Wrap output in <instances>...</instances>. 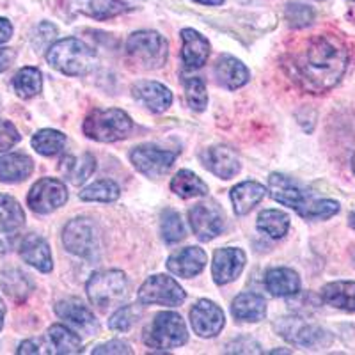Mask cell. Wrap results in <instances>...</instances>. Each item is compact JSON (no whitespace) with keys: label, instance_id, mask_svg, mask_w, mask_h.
Listing matches in <instances>:
<instances>
[{"label":"cell","instance_id":"cell-5","mask_svg":"<svg viewBox=\"0 0 355 355\" xmlns=\"http://www.w3.org/2000/svg\"><path fill=\"white\" fill-rule=\"evenodd\" d=\"M167 41L155 31H139L126 41V53L142 69H158L167 61Z\"/></svg>","mask_w":355,"mask_h":355},{"label":"cell","instance_id":"cell-11","mask_svg":"<svg viewBox=\"0 0 355 355\" xmlns=\"http://www.w3.org/2000/svg\"><path fill=\"white\" fill-rule=\"evenodd\" d=\"M66 201H68L66 185L55 178H43L34 183L27 198V205L31 206V210L41 215L52 214L53 210L64 206Z\"/></svg>","mask_w":355,"mask_h":355},{"label":"cell","instance_id":"cell-32","mask_svg":"<svg viewBox=\"0 0 355 355\" xmlns=\"http://www.w3.org/2000/svg\"><path fill=\"white\" fill-rule=\"evenodd\" d=\"M258 230L261 233L268 234L270 239L279 240L290 230V217L284 211L279 210H263L258 215Z\"/></svg>","mask_w":355,"mask_h":355},{"label":"cell","instance_id":"cell-47","mask_svg":"<svg viewBox=\"0 0 355 355\" xmlns=\"http://www.w3.org/2000/svg\"><path fill=\"white\" fill-rule=\"evenodd\" d=\"M12 25L6 18H0V44L11 40Z\"/></svg>","mask_w":355,"mask_h":355},{"label":"cell","instance_id":"cell-34","mask_svg":"<svg viewBox=\"0 0 355 355\" xmlns=\"http://www.w3.org/2000/svg\"><path fill=\"white\" fill-rule=\"evenodd\" d=\"M121 196V189L116 182L109 180V178H103V180H98V182L91 183L89 187H85L84 190H80L78 198L82 201H98V202H112L116 199H119Z\"/></svg>","mask_w":355,"mask_h":355},{"label":"cell","instance_id":"cell-45","mask_svg":"<svg viewBox=\"0 0 355 355\" xmlns=\"http://www.w3.org/2000/svg\"><path fill=\"white\" fill-rule=\"evenodd\" d=\"M101 354H132L130 347L119 339H114L105 345H100L93 350V355H101Z\"/></svg>","mask_w":355,"mask_h":355},{"label":"cell","instance_id":"cell-9","mask_svg":"<svg viewBox=\"0 0 355 355\" xmlns=\"http://www.w3.org/2000/svg\"><path fill=\"white\" fill-rule=\"evenodd\" d=\"M185 290L169 275L158 274L146 279V283L139 290V302L144 306L176 307L185 302Z\"/></svg>","mask_w":355,"mask_h":355},{"label":"cell","instance_id":"cell-48","mask_svg":"<svg viewBox=\"0 0 355 355\" xmlns=\"http://www.w3.org/2000/svg\"><path fill=\"white\" fill-rule=\"evenodd\" d=\"M40 343L37 341H24L18 348V354H41Z\"/></svg>","mask_w":355,"mask_h":355},{"label":"cell","instance_id":"cell-50","mask_svg":"<svg viewBox=\"0 0 355 355\" xmlns=\"http://www.w3.org/2000/svg\"><path fill=\"white\" fill-rule=\"evenodd\" d=\"M4 316H6V306L4 302H2V299H0V331H2V327H4Z\"/></svg>","mask_w":355,"mask_h":355},{"label":"cell","instance_id":"cell-54","mask_svg":"<svg viewBox=\"0 0 355 355\" xmlns=\"http://www.w3.org/2000/svg\"><path fill=\"white\" fill-rule=\"evenodd\" d=\"M354 2H355V0H354Z\"/></svg>","mask_w":355,"mask_h":355},{"label":"cell","instance_id":"cell-4","mask_svg":"<svg viewBox=\"0 0 355 355\" xmlns=\"http://www.w3.org/2000/svg\"><path fill=\"white\" fill-rule=\"evenodd\" d=\"M142 339L146 347L153 350H171L185 345L189 341V332L182 316L173 311H164L144 329Z\"/></svg>","mask_w":355,"mask_h":355},{"label":"cell","instance_id":"cell-17","mask_svg":"<svg viewBox=\"0 0 355 355\" xmlns=\"http://www.w3.org/2000/svg\"><path fill=\"white\" fill-rule=\"evenodd\" d=\"M208 256L201 247H185V249L178 250L167 259V268L174 275L183 279H190L194 275H199L205 270Z\"/></svg>","mask_w":355,"mask_h":355},{"label":"cell","instance_id":"cell-8","mask_svg":"<svg viewBox=\"0 0 355 355\" xmlns=\"http://www.w3.org/2000/svg\"><path fill=\"white\" fill-rule=\"evenodd\" d=\"M275 329L286 341L297 345V347L318 350V348H325L332 343V336L325 329L302 318H297V316L281 318L275 323Z\"/></svg>","mask_w":355,"mask_h":355},{"label":"cell","instance_id":"cell-51","mask_svg":"<svg viewBox=\"0 0 355 355\" xmlns=\"http://www.w3.org/2000/svg\"><path fill=\"white\" fill-rule=\"evenodd\" d=\"M348 224H350L352 230H355V214H352L350 217H348Z\"/></svg>","mask_w":355,"mask_h":355},{"label":"cell","instance_id":"cell-20","mask_svg":"<svg viewBox=\"0 0 355 355\" xmlns=\"http://www.w3.org/2000/svg\"><path fill=\"white\" fill-rule=\"evenodd\" d=\"M182 59L187 68H201L210 57V43L194 28L182 31Z\"/></svg>","mask_w":355,"mask_h":355},{"label":"cell","instance_id":"cell-27","mask_svg":"<svg viewBox=\"0 0 355 355\" xmlns=\"http://www.w3.org/2000/svg\"><path fill=\"white\" fill-rule=\"evenodd\" d=\"M59 169L71 185H82V183L87 182L96 169V158L91 153H84L80 157L69 155V157L62 158Z\"/></svg>","mask_w":355,"mask_h":355},{"label":"cell","instance_id":"cell-2","mask_svg":"<svg viewBox=\"0 0 355 355\" xmlns=\"http://www.w3.org/2000/svg\"><path fill=\"white\" fill-rule=\"evenodd\" d=\"M46 61L62 75L80 77L93 71L96 66V53L84 41L77 37H66V40L50 44Z\"/></svg>","mask_w":355,"mask_h":355},{"label":"cell","instance_id":"cell-26","mask_svg":"<svg viewBox=\"0 0 355 355\" xmlns=\"http://www.w3.org/2000/svg\"><path fill=\"white\" fill-rule=\"evenodd\" d=\"M265 286L274 297H291L300 291V277L291 268H272L265 275Z\"/></svg>","mask_w":355,"mask_h":355},{"label":"cell","instance_id":"cell-24","mask_svg":"<svg viewBox=\"0 0 355 355\" xmlns=\"http://www.w3.org/2000/svg\"><path fill=\"white\" fill-rule=\"evenodd\" d=\"M266 192L265 185L258 182H243L231 190V201H233L234 214L247 215L256 205L265 199Z\"/></svg>","mask_w":355,"mask_h":355},{"label":"cell","instance_id":"cell-28","mask_svg":"<svg viewBox=\"0 0 355 355\" xmlns=\"http://www.w3.org/2000/svg\"><path fill=\"white\" fill-rule=\"evenodd\" d=\"M231 313L234 318L242 322H259L266 315V302L259 295L247 291V293H240L233 300Z\"/></svg>","mask_w":355,"mask_h":355},{"label":"cell","instance_id":"cell-38","mask_svg":"<svg viewBox=\"0 0 355 355\" xmlns=\"http://www.w3.org/2000/svg\"><path fill=\"white\" fill-rule=\"evenodd\" d=\"M160 233L166 243H178L185 239V226L178 211L169 210V208L162 211Z\"/></svg>","mask_w":355,"mask_h":355},{"label":"cell","instance_id":"cell-49","mask_svg":"<svg viewBox=\"0 0 355 355\" xmlns=\"http://www.w3.org/2000/svg\"><path fill=\"white\" fill-rule=\"evenodd\" d=\"M194 2H198V4H202V6H220L224 0H194Z\"/></svg>","mask_w":355,"mask_h":355},{"label":"cell","instance_id":"cell-33","mask_svg":"<svg viewBox=\"0 0 355 355\" xmlns=\"http://www.w3.org/2000/svg\"><path fill=\"white\" fill-rule=\"evenodd\" d=\"M25 224V214L20 202L11 196L0 194V227L8 233L18 231Z\"/></svg>","mask_w":355,"mask_h":355},{"label":"cell","instance_id":"cell-19","mask_svg":"<svg viewBox=\"0 0 355 355\" xmlns=\"http://www.w3.org/2000/svg\"><path fill=\"white\" fill-rule=\"evenodd\" d=\"M133 98L151 112H166L173 103V93L160 82L141 80L132 87Z\"/></svg>","mask_w":355,"mask_h":355},{"label":"cell","instance_id":"cell-31","mask_svg":"<svg viewBox=\"0 0 355 355\" xmlns=\"http://www.w3.org/2000/svg\"><path fill=\"white\" fill-rule=\"evenodd\" d=\"M171 190H173L176 196H180V198L189 199V198H199V196L208 194V185L202 182L198 174H194L189 169H183L173 178V182H171Z\"/></svg>","mask_w":355,"mask_h":355},{"label":"cell","instance_id":"cell-43","mask_svg":"<svg viewBox=\"0 0 355 355\" xmlns=\"http://www.w3.org/2000/svg\"><path fill=\"white\" fill-rule=\"evenodd\" d=\"M20 142V133L11 121L0 119V151L11 150Z\"/></svg>","mask_w":355,"mask_h":355},{"label":"cell","instance_id":"cell-39","mask_svg":"<svg viewBox=\"0 0 355 355\" xmlns=\"http://www.w3.org/2000/svg\"><path fill=\"white\" fill-rule=\"evenodd\" d=\"M339 211V202L332 201V199H311L302 210L299 211L300 217L307 218V220H327V218L334 217Z\"/></svg>","mask_w":355,"mask_h":355},{"label":"cell","instance_id":"cell-18","mask_svg":"<svg viewBox=\"0 0 355 355\" xmlns=\"http://www.w3.org/2000/svg\"><path fill=\"white\" fill-rule=\"evenodd\" d=\"M55 313L59 318L68 322L75 331L82 332L85 336H91L98 331V322L94 315L80 300L68 299L62 300L55 306Z\"/></svg>","mask_w":355,"mask_h":355},{"label":"cell","instance_id":"cell-23","mask_svg":"<svg viewBox=\"0 0 355 355\" xmlns=\"http://www.w3.org/2000/svg\"><path fill=\"white\" fill-rule=\"evenodd\" d=\"M320 297L327 306L355 313V281H336L325 284Z\"/></svg>","mask_w":355,"mask_h":355},{"label":"cell","instance_id":"cell-46","mask_svg":"<svg viewBox=\"0 0 355 355\" xmlns=\"http://www.w3.org/2000/svg\"><path fill=\"white\" fill-rule=\"evenodd\" d=\"M15 59H17V52L15 50L0 46V73L11 68Z\"/></svg>","mask_w":355,"mask_h":355},{"label":"cell","instance_id":"cell-14","mask_svg":"<svg viewBox=\"0 0 355 355\" xmlns=\"http://www.w3.org/2000/svg\"><path fill=\"white\" fill-rule=\"evenodd\" d=\"M190 323L196 334L201 338H215L224 327L226 318L217 304L211 300H199L190 311Z\"/></svg>","mask_w":355,"mask_h":355},{"label":"cell","instance_id":"cell-37","mask_svg":"<svg viewBox=\"0 0 355 355\" xmlns=\"http://www.w3.org/2000/svg\"><path fill=\"white\" fill-rule=\"evenodd\" d=\"M0 286L15 300H24L31 293V290H33V284L28 281V275L17 270V268L6 270L4 274L0 275Z\"/></svg>","mask_w":355,"mask_h":355},{"label":"cell","instance_id":"cell-53","mask_svg":"<svg viewBox=\"0 0 355 355\" xmlns=\"http://www.w3.org/2000/svg\"><path fill=\"white\" fill-rule=\"evenodd\" d=\"M352 169H354V173H355V157H354V160H352Z\"/></svg>","mask_w":355,"mask_h":355},{"label":"cell","instance_id":"cell-12","mask_svg":"<svg viewBox=\"0 0 355 355\" xmlns=\"http://www.w3.org/2000/svg\"><path fill=\"white\" fill-rule=\"evenodd\" d=\"M130 160H132L133 167L144 176L158 178L173 167L174 160H176V153L144 144L133 148L132 153H130Z\"/></svg>","mask_w":355,"mask_h":355},{"label":"cell","instance_id":"cell-3","mask_svg":"<svg viewBox=\"0 0 355 355\" xmlns=\"http://www.w3.org/2000/svg\"><path fill=\"white\" fill-rule=\"evenodd\" d=\"M132 128V117L119 109H94L82 126L85 135L98 142L121 141L128 137Z\"/></svg>","mask_w":355,"mask_h":355},{"label":"cell","instance_id":"cell-30","mask_svg":"<svg viewBox=\"0 0 355 355\" xmlns=\"http://www.w3.org/2000/svg\"><path fill=\"white\" fill-rule=\"evenodd\" d=\"M50 345L53 348V354L73 355L82 354V341L71 329L64 327L61 323H55L49 329Z\"/></svg>","mask_w":355,"mask_h":355},{"label":"cell","instance_id":"cell-1","mask_svg":"<svg viewBox=\"0 0 355 355\" xmlns=\"http://www.w3.org/2000/svg\"><path fill=\"white\" fill-rule=\"evenodd\" d=\"M348 49L336 36L311 37L302 49L295 50L288 61L293 80L309 93H325L334 87L348 68Z\"/></svg>","mask_w":355,"mask_h":355},{"label":"cell","instance_id":"cell-36","mask_svg":"<svg viewBox=\"0 0 355 355\" xmlns=\"http://www.w3.org/2000/svg\"><path fill=\"white\" fill-rule=\"evenodd\" d=\"M66 146V135L57 130L44 128L40 130L33 137V148L43 157H53L61 153Z\"/></svg>","mask_w":355,"mask_h":355},{"label":"cell","instance_id":"cell-44","mask_svg":"<svg viewBox=\"0 0 355 355\" xmlns=\"http://www.w3.org/2000/svg\"><path fill=\"white\" fill-rule=\"evenodd\" d=\"M55 36H57V28L53 27V25L41 24L40 27L34 31V36H33L34 49H37V50L46 49V50H49V46L52 44L53 37H55Z\"/></svg>","mask_w":355,"mask_h":355},{"label":"cell","instance_id":"cell-15","mask_svg":"<svg viewBox=\"0 0 355 355\" xmlns=\"http://www.w3.org/2000/svg\"><path fill=\"white\" fill-rule=\"evenodd\" d=\"M245 261V252L242 249H233V247L218 249L214 256V263H211L214 281L218 286L233 283L234 279H239V275L242 274Z\"/></svg>","mask_w":355,"mask_h":355},{"label":"cell","instance_id":"cell-25","mask_svg":"<svg viewBox=\"0 0 355 355\" xmlns=\"http://www.w3.org/2000/svg\"><path fill=\"white\" fill-rule=\"evenodd\" d=\"M34 171L33 158L21 153H9L0 157V182H25Z\"/></svg>","mask_w":355,"mask_h":355},{"label":"cell","instance_id":"cell-22","mask_svg":"<svg viewBox=\"0 0 355 355\" xmlns=\"http://www.w3.org/2000/svg\"><path fill=\"white\" fill-rule=\"evenodd\" d=\"M20 256L25 263L37 268L40 272L52 270L53 261L49 243L44 242L41 236H37V234H28V236H25L20 245Z\"/></svg>","mask_w":355,"mask_h":355},{"label":"cell","instance_id":"cell-40","mask_svg":"<svg viewBox=\"0 0 355 355\" xmlns=\"http://www.w3.org/2000/svg\"><path fill=\"white\" fill-rule=\"evenodd\" d=\"M185 96L187 101H189L190 109L198 110V112L206 109V105H208V91H206V84L202 82V78H185Z\"/></svg>","mask_w":355,"mask_h":355},{"label":"cell","instance_id":"cell-21","mask_svg":"<svg viewBox=\"0 0 355 355\" xmlns=\"http://www.w3.org/2000/svg\"><path fill=\"white\" fill-rule=\"evenodd\" d=\"M215 78H217L222 87L234 91V89H240L242 85H245L249 82L250 75L249 69L242 64V61L226 53V55L218 57L217 64H215Z\"/></svg>","mask_w":355,"mask_h":355},{"label":"cell","instance_id":"cell-7","mask_svg":"<svg viewBox=\"0 0 355 355\" xmlns=\"http://www.w3.org/2000/svg\"><path fill=\"white\" fill-rule=\"evenodd\" d=\"M62 243L78 258H94L100 250V231L91 218H73L62 231Z\"/></svg>","mask_w":355,"mask_h":355},{"label":"cell","instance_id":"cell-42","mask_svg":"<svg viewBox=\"0 0 355 355\" xmlns=\"http://www.w3.org/2000/svg\"><path fill=\"white\" fill-rule=\"evenodd\" d=\"M315 20V11L313 8L299 2H291L286 8V21L293 28H304L313 24Z\"/></svg>","mask_w":355,"mask_h":355},{"label":"cell","instance_id":"cell-16","mask_svg":"<svg viewBox=\"0 0 355 355\" xmlns=\"http://www.w3.org/2000/svg\"><path fill=\"white\" fill-rule=\"evenodd\" d=\"M201 162L206 169L222 180H231L240 171V158L227 146H214L201 153Z\"/></svg>","mask_w":355,"mask_h":355},{"label":"cell","instance_id":"cell-10","mask_svg":"<svg viewBox=\"0 0 355 355\" xmlns=\"http://www.w3.org/2000/svg\"><path fill=\"white\" fill-rule=\"evenodd\" d=\"M190 226L201 242H210L217 239L226 227V215L220 206L214 201L198 202L189 210Z\"/></svg>","mask_w":355,"mask_h":355},{"label":"cell","instance_id":"cell-52","mask_svg":"<svg viewBox=\"0 0 355 355\" xmlns=\"http://www.w3.org/2000/svg\"><path fill=\"white\" fill-rule=\"evenodd\" d=\"M272 354H291L290 350H274Z\"/></svg>","mask_w":355,"mask_h":355},{"label":"cell","instance_id":"cell-41","mask_svg":"<svg viewBox=\"0 0 355 355\" xmlns=\"http://www.w3.org/2000/svg\"><path fill=\"white\" fill-rule=\"evenodd\" d=\"M142 316V309L139 306H125L117 309L109 320V327L117 332H126L135 325L139 318Z\"/></svg>","mask_w":355,"mask_h":355},{"label":"cell","instance_id":"cell-6","mask_svg":"<svg viewBox=\"0 0 355 355\" xmlns=\"http://www.w3.org/2000/svg\"><path fill=\"white\" fill-rule=\"evenodd\" d=\"M87 297L91 304L100 309H109L117 306L126 299L128 295V279L121 270L96 272L87 281Z\"/></svg>","mask_w":355,"mask_h":355},{"label":"cell","instance_id":"cell-29","mask_svg":"<svg viewBox=\"0 0 355 355\" xmlns=\"http://www.w3.org/2000/svg\"><path fill=\"white\" fill-rule=\"evenodd\" d=\"M128 9V6L121 0H78L77 6V11L96 20H109L117 15H123Z\"/></svg>","mask_w":355,"mask_h":355},{"label":"cell","instance_id":"cell-35","mask_svg":"<svg viewBox=\"0 0 355 355\" xmlns=\"http://www.w3.org/2000/svg\"><path fill=\"white\" fill-rule=\"evenodd\" d=\"M12 87H15L20 98L36 96L37 93H41V87H43L41 71L37 68H33V66L21 68L12 78Z\"/></svg>","mask_w":355,"mask_h":355},{"label":"cell","instance_id":"cell-13","mask_svg":"<svg viewBox=\"0 0 355 355\" xmlns=\"http://www.w3.org/2000/svg\"><path fill=\"white\" fill-rule=\"evenodd\" d=\"M266 190L270 192L274 201H277L279 205L288 206V208L295 210L297 214L311 201L309 196L302 190V187L297 182H293L291 178L284 176V174H270V178H268V189Z\"/></svg>","mask_w":355,"mask_h":355}]
</instances>
